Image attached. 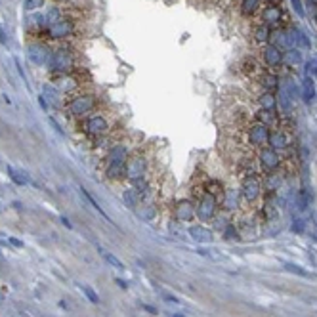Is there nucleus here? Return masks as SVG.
Instances as JSON below:
<instances>
[{
	"label": "nucleus",
	"instance_id": "obj_2",
	"mask_svg": "<svg viewBox=\"0 0 317 317\" xmlns=\"http://www.w3.org/2000/svg\"><path fill=\"white\" fill-rule=\"evenodd\" d=\"M191 199L195 201V216H197V220H201V224L212 222L214 216L218 214V208H220L218 197L208 193V191H204L203 183L199 187H195Z\"/></svg>",
	"mask_w": 317,
	"mask_h": 317
},
{
	"label": "nucleus",
	"instance_id": "obj_21",
	"mask_svg": "<svg viewBox=\"0 0 317 317\" xmlns=\"http://www.w3.org/2000/svg\"><path fill=\"white\" fill-rule=\"evenodd\" d=\"M256 82L260 84V88L264 92H275L279 88V77L273 71H264L260 77L256 78Z\"/></svg>",
	"mask_w": 317,
	"mask_h": 317
},
{
	"label": "nucleus",
	"instance_id": "obj_6",
	"mask_svg": "<svg viewBox=\"0 0 317 317\" xmlns=\"http://www.w3.org/2000/svg\"><path fill=\"white\" fill-rule=\"evenodd\" d=\"M241 201H245L247 204H256L264 195V189H262V180L258 174L254 176H243L241 180Z\"/></svg>",
	"mask_w": 317,
	"mask_h": 317
},
{
	"label": "nucleus",
	"instance_id": "obj_16",
	"mask_svg": "<svg viewBox=\"0 0 317 317\" xmlns=\"http://www.w3.org/2000/svg\"><path fill=\"white\" fill-rule=\"evenodd\" d=\"M283 182H285V176L279 170L264 174V178H262V189L266 193V197H271L275 193H279L283 187Z\"/></svg>",
	"mask_w": 317,
	"mask_h": 317
},
{
	"label": "nucleus",
	"instance_id": "obj_56",
	"mask_svg": "<svg viewBox=\"0 0 317 317\" xmlns=\"http://www.w3.org/2000/svg\"><path fill=\"white\" fill-rule=\"evenodd\" d=\"M67 2H69V0H67Z\"/></svg>",
	"mask_w": 317,
	"mask_h": 317
},
{
	"label": "nucleus",
	"instance_id": "obj_28",
	"mask_svg": "<svg viewBox=\"0 0 317 317\" xmlns=\"http://www.w3.org/2000/svg\"><path fill=\"white\" fill-rule=\"evenodd\" d=\"M262 10V0H241V14L245 17L256 15Z\"/></svg>",
	"mask_w": 317,
	"mask_h": 317
},
{
	"label": "nucleus",
	"instance_id": "obj_23",
	"mask_svg": "<svg viewBox=\"0 0 317 317\" xmlns=\"http://www.w3.org/2000/svg\"><path fill=\"white\" fill-rule=\"evenodd\" d=\"M256 103H258V107L260 109H268V111H277V98H275L273 92H264L262 90V94H258V98H256Z\"/></svg>",
	"mask_w": 317,
	"mask_h": 317
},
{
	"label": "nucleus",
	"instance_id": "obj_48",
	"mask_svg": "<svg viewBox=\"0 0 317 317\" xmlns=\"http://www.w3.org/2000/svg\"><path fill=\"white\" fill-rule=\"evenodd\" d=\"M262 2H266V4H279V0H262Z\"/></svg>",
	"mask_w": 317,
	"mask_h": 317
},
{
	"label": "nucleus",
	"instance_id": "obj_12",
	"mask_svg": "<svg viewBox=\"0 0 317 317\" xmlns=\"http://www.w3.org/2000/svg\"><path fill=\"white\" fill-rule=\"evenodd\" d=\"M262 64L266 65V71H273L283 65V50H279L273 44H264L260 50Z\"/></svg>",
	"mask_w": 317,
	"mask_h": 317
},
{
	"label": "nucleus",
	"instance_id": "obj_34",
	"mask_svg": "<svg viewBox=\"0 0 317 317\" xmlns=\"http://www.w3.org/2000/svg\"><path fill=\"white\" fill-rule=\"evenodd\" d=\"M98 250H99V254H101V256H103V260H105L107 264H111V266H113V268L120 269V271H122V269H124V264H122V262H120L119 258H117V256H115V254L107 252L105 248H101V247H99Z\"/></svg>",
	"mask_w": 317,
	"mask_h": 317
},
{
	"label": "nucleus",
	"instance_id": "obj_22",
	"mask_svg": "<svg viewBox=\"0 0 317 317\" xmlns=\"http://www.w3.org/2000/svg\"><path fill=\"white\" fill-rule=\"evenodd\" d=\"M254 120H258L262 124H266V126L273 128V126H279V122H281V117L277 111H268V109H258L256 115H254Z\"/></svg>",
	"mask_w": 317,
	"mask_h": 317
},
{
	"label": "nucleus",
	"instance_id": "obj_37",
	"mask_svg": "<svg viewBox=\"0 0 317 317\" xmlns=\"http://www.w3.org/2000/svg\"><path fill=\"white\" fill-rule=\"evenodd\" d=\"M61 17H64V10H61V8L54 6V8H50V12L46 14V23H48V25H52V23L59 22Z\"/></svg>",
	"mask_w": 317,
	"mask_h": 317
},
{
	"label": "nucleus",
	"instance_id": "obj_25",
	"mask_svg": "<svg viewBox=\"0 0 317 317\" xmlns=\"http://www.w3.org/2000/svg\"><path fill=\"white\" fill-rule=\"evenodd\" d=\"M243 73L250 78H258L264 73V67H262L254 57H247L245 61H243Z\"/></svg>",
	"mask_w": 317,
	"mask_h": 317
},
{
	"label": "nucleus",
	"instance_id": "obj_38",
	"mask_svg": "<svg viewBox=\"0 0 317 317\" xmlns=\"http://www.w3.org/2000/svg\"><path fill=\"white\" fill-rule=\"evenodd\" d=\"M290 231L296 233V235H302V233L306 231V220L296 218L294 222H292V226H290Z\"/></svg>",
	"mask_w": 317,
	"mask_h": 317
},
{
	"label": "nucleus",
	"instance_id": "obj_8",
	"mask_svg": "<svg viewBox=\"0 0 317 317\" xmlns=\"http://www.w3.org/2000/svg\"><path fill=\"white\" fill-rule=\"evenodd\" d=\"M256 161H258V170H260L262 174H268V172L279 170V166L283 164V157L275 149L264 147V149H258Z\"/></svg>",
	"mask_w": 317,
	"mask_h": 317
},
{
	"label": "nucleus",
	"instance_id": "obj_49",
	"mask_svg": "<svg viewBox=\"0 0 317 317\" xmlns=\"http://www.w3.org/2000/svg\"><path fill=\"white\" fill-rule=\"evenodd\" d=\"M61 222H64V224H65V226H67V227H71V222H69V220H67V218H61Z\"/></svg>",
	"mask_w": 317,
	"mask_h": 317
},
{
	"label": "nucleus",
	"instance_id": "obj_39",
	"mask_svg": "<svg viewBox=\"0 0 317 317\" xmlns=\"http://www.w3.org/2000/svg\"><path fill=\"white\" fill-rule=\"evenodd\" d=\"M78 289H80L86 296H88V300H90V302H94V304L99 302V298H98V294H96V290H94V289L86 287V285H78Z\"/></svg>",
	"mask_w": 317,
	"mask_h": 317
},
{
	"label": "nucleus",
	"instance_id": "obj_24",
	"mask_svg": "<svg viewBox=\"0 0 317 317\" xmlns=\"http://www.w3.org/2000/svg\"><path fill=\"white\" fill-rule=\"evenodd\" d=\"M302 64V54H300V50L298 48H289L283 52V65L285 67H290V69H294L296 65Z\"/></svg>",
	"mask_w": 317,
	"mask_h": 317
},
{
	"label": "nucleus",
	"instance_id": "obj_31",
	"mask_svg": "<svg viewBox=\"0 0 317 317\" xmlns=\"http://www.w3.org/2000/svg\"><path fill=\"white\" fill-rule=\"evenodd\" d=\"M302 94H304V101L311 103V99L315 98V84H313V78L306 77L302 82Z\"/></svg>",
	"mask_w": 317,
	"mask_h": 317
},
{
	"label": "nucleus",
	"instance_id": "obj_17",
	"mask_svg": "<svg viewBox=\"0 0 317 317\" xmlns=\"http://www.w3.org/2000/svg\"><path fill=\"white\" fill-rule=\"evenodd\" d=\"M50 54H52V50L43 43H31L27 46V56H29V61L35 65H44L48 64L50 59Z\"/></svg>",
	"mask_w": 317,
	"mask_h": 317
},
{
	"label": "nucleus",
	"instance_id": "obj_15",
	"mask_svg": "<svg viewBox=\"0 0 317 317\" xmlns=\"http://www.w3.org/2000/svg\"><path fill=\"white\" fill-rule=\"evenodd\" d=\"M52 84L56 86L61 94H73L80 88V80L75 73H64V75H54Z\"/></svg>",
	"mask_w": 317,
	"mask_h": 317
},
{
	"label": "nucleus",
	"instance_id": "obj_46",
	"mask_svg": "<svg viewBox=\"0 0 317 317\" xmlns=\"http://www.w3.org/2000/svg\"><path fill=\"white\" fill-rule=\"evenodd\" d=\"M50 122H52V126L56 128V132H57V134H59V136H64V130H61V128H59V124H57L56 120H54V119H50Z\"/></svg>",
	"mask_w": 317,
	"mask_h": 317
},
{
	"label": "nucleus",
	"instance_id": "obj_35",
	"mask_svg": "<svg viewBox=\"0 0 317 317\" xmlns=\"http://www.w3.org/2000/svg\"><path fill=\"white\" fill-rule=\"evenodd\" d=\"M283 268L287 269V271H290V273L300 275V277H311V273L308 271V269L300 268L298 264H292V262H285V264H283Z\"/></svg>",
	"mask_w": 317,
	"mask_h": 317
},
{
	"label": "nucleus",
	"instance_id": "obj_33",
	"mask_svg": "<svg viewBox=\"0 0 317 317\" xmlns=\"http://www.w3.org/2000/svg\"><path fill=\"white\" fill-rule=\"evenodd\" d=\"M78 189H80V195H82V197H84L86 201H88V203L92 204V208H94V210L98 212L99 216H103V220H107V222L111 224V218H109V216H107V214H105V210H103V208H101V206H99V204L96 203V201H94V197H92L90 193H88V191H86L84 187H78Z\"/></svg>",
	"mask_w": 317,
	"mask_h": 317
},
{
	"label": "nucleus",
	"instance_id": "obj_29",
	"mask_svg": "<svg viewBox=\"0 0 317 317\" xmlns=\"http://www.w3.org/2000/svg\"><path fill=\"white\" fill-rule=\"evenodd\" d=\"M6 172H8V176H10V180H12L15 185H27V183H29L27 172L17 170L15 166H12V164H8V166H6Z\"/></svg>",
	"mask_w": 317,
	"mask_h": 317
},
{
	"label": "nucleus",
	"instance_id": "obj_19",
	"mask_svg": "<svg viewBox=\"0 0 317 317\" xmlns=\"http://www.w3.org/2000/svg\"><path fill=\"white\" fill-rule=\"evenodd\" d=\"M289 145H290V138H289V134H287V130H283V128L279 126L269 132L268 147L275 149V151H285Z\"/></svg>",
	"mask_w": 317,
	"mask_h": 317
},
{
	"label": "nucleus",
	"instance_id": "obj_53",
	"mask_svg": "<svg viewBox=\"0 0 317 317\" xmlns=\"http://www.w3.org/2000/svg\"><path fill=\"white\" fill-rule=\"evenodd\" d=\"M0 212H2V204H0Z\"/></svg>",
	"mask_w": 317,
	"mask_h": 317
},
{
	"label": "nucleus",
	"instance_id": "obj_44",
	"mask_svg": "<svg viewBox=\"0 0 317 317\" xmlns=\"http://www.w3.org/2000/svg\"><path fill=\"white\" fill-rule=\"evenodd\" d=\"M8 241H10V245H14L15 248H22V247H23V243H22V241H19V239H15V237H10V239H8Z\"/></svg>",
	"mask_w": 317,
	"mask_h": 317
},
{
	"label": "nucleus",
	"instance_id": "obj_3",
	"mask_svg": "<svg viewBox=\"0 0 317 317\" xmlns=\"http://www.w3.org/2000/svg\"><path fill=\"white\" fill-rule=\"evenodd\" d=\"M80 128H82V132H84L88 138L99 140V138H103V136L111 134L113 122H111V119H109L103 111H98V109H96V111L90 113L88 117L80 119Z\"/></svg>",
	"mask_w": 317,
	"mask_h": 317
},
{
	"label": "nucleus",
	"instance_id": "obj_43",
	"mask_svg": "<svg viewBox=\"0 0 317 317\" xmlns=\"http://www.w3.org/2000/svg\"><path fill=\"white\" fill-rule=\"evenodd\" d=\"M141 308L147 311V313H151V315H157L159 311H157V308H153V306H149V304H141Z\"/></svg>",
	"mask_w": 317,
	"mask_h": 317
},
{
	"label": "nucleus",
	"instance_id": "obj_55",
	"mask_svg": "<svg viewBox=\"0 0 317 317\" xmlns=\"http://www.w3.org/2000/svg\"><path fill=\"white\" fill-rule=\"evenodd\" d=\"M0 302H2V296H0Z\"/></svg>",
	"mask_w": 317,
	"mask_h": 317
},
{
	"label": "nucleus",
	"instance_id": "obj_18",
	"mask_svg": "<svg viewBox=\"0 0 317 317\" xmlns=\"http://www.w3.org/2000/svg\"><path fill=\"white\" fill-rule=\"evenodd\" d=\"M187 233H189V239L199 243V245H210L212 243V229L204 226V224H191L187 227Z\"/></svg>",
	"mask_w": 317,
	"mask_h": 317
},
{
	"label": "nucleus",
	"instance_id": "obj_14",
	"mask_svg": "<svg viewBox=\"0 0 317 317\" xmlns=\"http://www.w3.org/2000/svg\"><path fill=\"white\" fill-rule=\"evenodd\" d=\"M218 201H220V208H222V212L231 214V212L239 210L241 191L235 189V187H224V191H222V195L218 197Z\"/></svg>",
	"mask_w": 317,
	"mask_h": 317
},
{
	"label": "nucleus",
	"instance_id": "obj_42",
	"mask_svg": "<svg viewBox=\"0 0 317 317\" xmlns=\"http://www.w3.org/2000/svg\"><path fill=\"white\" fill-rule=\"evenodd\" d=\"M308 73L311 75V78L317 77V57L315 59H311V61H308Z\"/></svg>",
	"mask_w": 317,
	"mask_h": 317
},
{
	"label": "nucleus",
	"instance_id": "obj_40",
	"mask_svg": "<svg viewBox=\"0 0 317 317\" xmlns=\"http://www.w3.org/2000/svg\"><path fill=\"white\" fill-rule=\"evenodd\" d=\"M44 0H25V10L27 12H33V10H38V8H43Z\"/></svg>",
	"mask_w": 317,
	"mask_h": 317
},
{
	"label": "nucleus",
	"instance_id": "obj_26",
	"mask_svg": "<svg viewBox=\"0 0 317 317\" xmlns=\"http://www.w3.org/2000/svg\"><path fill=\"white\" fill-rule=\"evenodd\" d=\"M271 27H268V25H264V23H258L256 27H254V40L260 44V46H264V44H269V40H271Z\"/></svg>",
	"mask_w": 317,
	"mask_h": 317
},
{
	"label": "nucleus",
	"instance_id": "obj_52",
	"mask_svg": "<svg viewBox=\"0 0 317 317\" xmlns=\"http://www.w3.org/2000/svg\"><path fill=\"white\" fill-rule=\"evenodd\" d=\"M172 317H185V315H183V313H174Z\"/></svg>",
	"mask_w": 317,
	"mask_h": 317
},
{
	"label": "nucleus",
	"instance_id": "obj_54",
	"mask_svg": "<svg viewBox=\"0 0 317 317\" xmlns=\"http://www.w3.org/2000/svg\"><path fill=\"white\" fill-rule=\"evenodd\" d=\"M315 22H317V12H315Z\"/></svg>",
	"mask_w": 317,
	"mask_h": 317
},
{
	"label": "nucleus",
	"instance_id": "obj_32",
	"mask_svg": "<svg viewBox=\"0 0 317 317\" xmlns=\"http://www.w3.org/2000/svg\"><path fill=\"white\" fill-rule=\"evenodd\" d=\"M59 94H61V92L57 90V88H56L54 84H46V86H44L43 98L48 99L52 105H59V103H61V99H59Z\"/></svg>",
	"mask_w": 317,
	"mask_h": 317
},
{
	"label": "nucleus",
	"instance_id": "obj_47",
	"mask_svg": "<svg viewBox=\"0 0 317 317\" xmlns=\"http://www.w3.org/2000/svg\"><path fill=\"white\" fill-rule=\"evenodd\" d=\"M117 281V285L119 287H122V289H128V283H124V279H115Z\"/></svg>",
	"mask_w": 317,
	"mask_h": 317
},
{
	"label": "nucleus",
	"instance_id": "obj_9",
	"mask_svg": "<svg viewBox=\"0 0 317 317\" xmlns=\"http://www.w3.org/2000/svg\"><path fill=\"white\" fill-rule=\"evenodd\" d=\"M172 216L176 220L178 224H193V220L197 218L195 216V201L191 197H183L180 201L174 203V208H172Z\"/></svg>",
	"mask_w": 317,
	"mask_h": 317
},
{
	"label": "nucleus",
	"instance_id": "obj_1",
	"mask_svg": "<svg viewBox=\"0 0 317 317\" xmlns=\"http://www.w3.org/2000/svg\"><path fill=\"white\" fill-rule=\"evenodd\" d=\"M153 168V155L147 147H138L134 149V153L130 155L126 162V168H124V180L128 183L136 182L140 178H145L151 174Z\"/></svg>",
	"mask_w": 317,
	"mask_h": 317
},
{
	"label": "nucleus",
	"instance_id": "obj_30",
	"mask_svg": "<svg viewBox=\"0 0 317 317\" xmlns=\"http://www.w3.org/2000/svg\"><path fill=\"white\" fill-rule=\"evenodd\" d=\"M124 168H126V164H109V166H105V178L107 180H113V182H117V180H124Z\"/></svg>",
	"mask_w": 317,
	"mask_h": 317
},
{
	"label": "nucleus",
	"instance_id": "obj_5",
	"mask_svg": "<svg viewBox=\"0 0 317 317\" xmlns=\"http://www.w3.org/2000/svg\"><path fill=\"white\" fill-rule=\"evenodd\" d=\"M48 69L52 75H64V73H73L75 65H77V57H75V52L67 46H61V48L54 50L50 54L48 59Z\"/></svg>",
	"mask_w": 317,
	"mask_h": 317
},
{
	"label": "nucleus",
	"instance_id": "obj_51",
	"mask_svg": "<svg viewBox=\"0 0 317 317\" xmlns=\"http://www.w3.org/2000/svg\"><path fill=\"white\" fill-rule=\"evenodd\" d=\"M313 222H315V226H317V212H313Z\"/></svg>",
	"mask_w": 317,
	"mask_h": 317
},
{
	"label": "nucleus",
	"instance_id": "obj_36",
	"mask_svg": "<svg viewBox=\"0 0 317 317\" xmlns=\"http://www.w3.org/2000/svg\"><path fill=\"white\" fill-rule=\"evenodd\" d=\"M222 235H224V239L226 241H239V235H241V231H239V227H235V224H227L226 226V229L222 231Z\"/></svg>",
	"mask_w": 317,
	"mask_h": 317
},
{
	"label": "nucleus",
	"instance_id": "obj_7",
	"mask_svg": "<svg viewBox=\"0 0 317 317\" xmlns=\"http://www.w3.org/2000/svg\"><path fill=\"white\" fill-rule=\"evenodd\" d=\"M269 132H271V128L269 126L262 124V122H258V120H252V122L247 126V143L252 149L268 147Z\"/></svg>",
	"mask_w": 317,
	"mask_h": 317
},
{
	"label": "nucleus",
	"instance_id": "obj_41",
	"mask_svg": "<svg viewBox=\"0 0 317 317\" xmlns=\"http://www.w3.org/2000/svg\"><path fill=\"white\" fill-rule=\"evenodd\" d=\"M162 300L168 304H180V298L174 294H170V292H162Z\"/></svg>",
	"mask_w": 317,
	"mask_h": 317
},
{
	"label": "nucleus",
	"instance_id": "obj_20",
	"mask_svg": "<svg viewBox=\"0 0 317 317\" xmlns=\"http://www.w3.org/2000/svg\"><path fill=\"white\" fill-rule=\"evenodd\" d=\"M136 216L143 222H153L157 218V214H159V206H157L155 201H151V199H143L140 203V206L136 208Z\"/></svg>",
	"mask_w": 317,
	"mask_h": 317
},
{
	"label": "nucleus",
	"instance_id": "obj_10",
	"mask_svg": "<svg viewBox=\"0 0 317 317\" xmlns=\"http://www.w3.org/2000/svg\"><path fill=\"white\" fill-rule=\"evenodd\" d=\"M132 153H134V149H132V145H130L128 141H124V140L117 141L113 147L107 149L105 166H109V164H126Z\"/></svg>",
	"mask_w": 317,
	"mask_h": 317
},
{
	"label": "nucleus",
	"instance_id": "obj_27",
	"mask_svg": "<svg viewBox=\"0 0 317 317\" xmlns=\"http://www.w3.org/2000/svg\"><path fill=\"white\" fill-rule=\"evenodd\" d=\"M122 201H124V204H126L130 210H136L141 203V197L134 187H128V189H124V193H122Z\"/></svg>",
	"mask_w": 317,
	"mask_h": 317
},
{
	"label": "nucleus",
	"instance_id": "obj_50",
	"mask_svg": "<svg viewBox=\"0 0 317 317\" xmlns=\"http://www.w3.org/2000/svg\"><path fill=\"white\" fill-rule=\"evenodd\" d=\"M308 2H310L311 6H317V0H308Z\"/></svg>",
	"mask_w": 317,
	"mask_h": 317
},
{
	"label": "nucleus",
	"instance_id": "obj_4",
	"mask_svg": "<svg viewBox=\"0 0 317 317\" xmlns=\"http://www.w3.org/2000/svg\"><path fill=\"white\" fill-rule=\"evenodd\" d=\"M98 109V96L92 92H80L75 94L73 98L65 103V111L69 113L73 119H84L90 113H94Z\"/></svg>",
	"mask_w": 317,
	"mask_h": 317
},
{
	"label": "nucleus",
	"instance_id": "obj_11",
	"mask_svg": "<svg viewBox=\"0 0 317 317\" xmlns=\"http://www.w3.org/2000/svg\"><path fill=\"white\" fill-rule=\"evenodd\" d=\"M75 19H71V17H61L59 22L52 23L46 27L44 31V36H48L52 40H61V38H67L75 33Z\"/></svg>",
	"mask_w": 317,
	"mask_h": 317
},
{
	"label": "nucleus",
	"instance_id": "obj_45",
	"mask_svg": "<svg viewBox=\"0 0 317 317\" xmlns=\"http://www.w3.org/2000/svg\"><path fill=\"white\" fill-rule=\"evenodd\" d=\"M8 43V36H6V31L0 27V44H6Z\"/></svg>",
	"mask_w": 317,
	"mask_h": 317
},
{
	"label": "nucleus",
	"instance_id": "obj_13",
	"mask_svg": "<svg viewBox=\"0 0 317 317\" xmlns=\"http://www.w3.org/2000/svg\"><path fill=\"white\" fill-rule=\"evenodd\" d=\"M285 19V12L279 4H266L260 10V23L268 25V27H277L281 25V22Z\"/></svg>",
	"mask_w": 317,
	"mask_h": 317
}]
</instances>
